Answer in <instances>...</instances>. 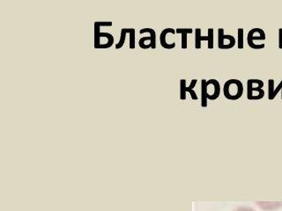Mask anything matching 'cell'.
<instances>
[{
  "mask_svg": "<svg viewBox=\"0 0 282 211\" xmlns=\"http://www.w3.org/2000/svg\"><path fill=\"white\" fill-rule=\"evenodd\" d=\"M128 33L130 34V48L134 49L135 48V29L134 28H128Z\"/></svg>",
  "mask_w": 282,
  "mask_h": 211,
  "instance_id": "17",
  "label": "cell"
},
{
  "mask_svg": "<svg viewBox=\"0 0 282 211\" xmlns=\"http://www.w3.org/2000/svg\"><path fill=\"white\" fill-rule=\"evenodd\" d=\"M238 32V47L239 49H242V48H243V33H244V31H243L242 28H239Z\"/></svg>",
  "mask_w": 282,
  "mask_h": 211,
  "instance_id": "16",
  "label": "cell"
},
{
  "mask_svg": "<svg viewBox=\"0 0 282 211\" xmlns=\"http://www.w3.org/2000/svg\"><path fill=\"white\" fill-rule=\"evenodd\" d=\"M207 41L208 42V36H203L201 35V29L197 28L195 30V48L197 49L201 48V42Z\"/></svg>",
  "mask_w": 282,
  "mask_h": 211,
  "instance_id": "10",
  "label": "cell"
},
{
  "mask_svg": "<svg viewBox=\"0 0 282 211\" xmlns=\"http://www.w3.org/2000/svg\"><path fill=\"white\" fill-rule=\"evenodd\" d=\"M223 93L229 101H238L243 94V84L238 79H229L224 84Z\"/></svg>",
  "mask_w": 282,
  "mask_h": 211,
  "instance_id": "1",
  "label": "cell"
},
{
  "mask_svg": "<svg viewBox=\"0 0 282 211\" xmlns=\"http://www.w3.org/2000/svg\"><path fill=\"white\" fill-rule=\"evenodd\" d=\"M151 37L150 36H148V37H143V38H141V39L139 40V47L141 48H143V49H148L149 48H152V45L151 43L148 44V46L147 45H145V42L146 41H150L151 42Z\"/></svg>",
  "mask_w": 282,
  "mask_h": 211,
  "instance_id": "18",
  "label": "cell"
},
{
  "mask_svg": "<svg viewBox=\"0 0 282 211\" xmlns=\"http://www.w3.org/2000/svg\"><path fill=\"white\" fill-rule=\"evenodd\" d=\"M264 82L260 79H250L247 81V99L250 101H259L264 96L263 90Z\"/></svg>",
  "mask_w": 282,
  "mask_h": 211,
  "instance_id": "2",
  "label": "cell"
},
{
  "mask_svg": "<svg viewBox=\"0 0 282 211\" xmlns=\"http://www.w3.org/2000/svg\"><path fill=\"white\" fill-rule=\"evenodd\" d=\"M127 33H128L127 28H123V29H122L121 35H120V41H119V42L116 45V48H117V49H119V48H121L122 47L124 46V43H125V42H126V35Z\"/></svg>",
  "mask_w": 282,
  "mask_h": 211,
  "instance_id": "15",
  "label": "cell"
},
{
  "mask_svg": "<svg viewBox=\"0 0 282 211\" xmlns=\"http://www.w3.org/2000/svg\"><path fill=\"white\" fill-rule=\"evenodd\" d=\"M279 92H282V80L279 83L277 87L274 88V80L270 79L268 80V100L273 101L277 96Z\"/></svg>",
  "mask_w": 282,
  "mask_h": 211,
  "instance_id": "7",
  "label": "cell"
},
{
  "mask_svg": "<svg viewBox=\"0 0 282 211\" xmlns=\"http://www.w3.org/2000/svg\"><path fill=\"white\" fill-rule=\"evenodd\" d=\"M266 38V35L263 29L261 28H253L251 29L247 35V42L249 47H251L253 49H263L265 47V45L263 44L261 46H257L255 41H264Z\"/></svg>",
  "mask_w": 282,
  "mask_h": 211,
  "instance_id": "3",
  "label": "cell"
},
{
  "mask_svg": "<svg viewBox=\"0 0 282 211\" xmlns=\"http://www.w3.org/2000/svg\"><path fill=\"white\" fill-rule=\"evenodd\" d=\"M279 48L282 49V28L279 30Z\"/></svg>",
  "mask_w": 282,
  "mask_h": 211,
  "instance_id": "21",
  "label": "cell"
},
{
  "mask_svg": "<svg viewBox=\"0 0 282 211\" xmlns=\"http://www.w3.org/2000/svg\"><path fill=\"white\" fill-rule=\"evenodd\" d=\"M236 45V38L233 35H225L223 28L218 30V48L219 49H229Z\"/></svg>",
  "mask_w": 282,
  "mask_h": 211,
  "instance_id": "4",
  "label": "cell"
},
{
  "mask_svg": "<svg viewBox=\"0 0 282 211\" xmlns=\"http://www.w3.org/2000/svg\"><path fill=\"white\" fill-rule=\"evenodd\" d=\"M207 99L210 101H215L219 98L221 87L219 81L216 79H209L207 82Z\"/></svg>",
  "mask_w": 282,
  "mask_h": 211,
  "instance_id": "5",
  "label": "cell"
},
{
  "mask_svg": "<svg viewBox=\"0 0 282 211\" xmlns=\"http://www.w3.org/2000/svg\"><path fill=\"white\" fill-rule=\"evenodd\" d=\"M100 26H112L113 23L111 21H97Z\"/></svg>",
  "mask_w": 282,
  "mask_h": 211,
  "instance_id": "20",
  "label": "cell"
},
{
  "mask_svg": "<svg viewBox=\"0 0 282 211\" xmlns=\"http://www.w3.org/2000/svg\"><path fill=\"white\" fill-rule=\"evenodd\" d=\"M208 48L212 49L214 48V29L209 28L208 29Z\"/></svg>",
  "mask_w": 282,
  "mask_h": 211,
  "instance_id": "19",
  "label": "cell"
},
{
  "mask_svg": "<svg viewBox=\"0 0 282 211\" xmlns=\"http://www.w3.org/2000/svg\"><path fill=\"white\" fill-rule=\"evenodd\" d=\"M193 30L192 28H177L175 30L176 34L182 35V48H187V35L188 34H193Z\"/></svg>",
  "mask_w": 282,
  "mask_h": 211,
  "instance_id": "9",
  "label": "cell"
},
{
  "mask_svg": "<svg viewBox=\"0 0 282 211\" xmlns=\"http://www.w3.org/2000/svg\"><path fill=\"white\" fill-rule=\"evenodd\" d=\"M197 83V79H193L192 82H191V84L189 86H186V80L185 79H181V81H180V99L182 101L186 100V92H189L191 90H193V88L196 86Z\"/></svg>",
  "mask_w": 282,
  "mask_h": 211,
  "instance_id": "6",
  "label": "cell"
},
{
  "mask_svg": "<svg viewBox=\"0 0 282 211\" xmlns=\"http://www.w3.org/2000/svg\"><path fill=\"white\" fill-rule=\"evenodd\" d=\"M206 79L201 80V106L203 107L207 106V84Z\"/></svg>",
  "mask_w": 282,
  "mask_h": 211,
  "instance_id": "11",
  "label": "cell"
},
{
  "mask_svg": "<svg viewBox=\"0 0 282 211\" xmlns=\"http://www.w3.org/2000/svg\"><path fill=\"white\" fill-rule=\"evenodd\" d=\"M140 34H144V33H149L150 34V37H151V45H152V49L156 48V34L155 31L152 29V28H143L139 31Z\"/></svg>",
  "mask_w": 282,
  "mask_h": 211,
  "instance_id": "13",
  "label": "cell"
},
{
  "mask_svg": "<svg viewBox=\"0 0 282 211\" xmlns=\"http://www.w3.org/2000/svg\"><path fill=\"white\" fill-rule=\"evenodd\" d=\"M100 29L101 26H99L98 22L94 23V48H97L101 45V37H100Z\"/></svg>",
  "mask_w": 282,
  "mask_h": 211,
  "instance_id": "14",
  "label": "cell"
},
{
  "mask_svg": "<svg viewBox=\"0 0 282 211\" xmlns=\"http://www.w3.org/2000/svg\"><path fill=\"white\" fill-rule=\"evenodd\" d=\"M100 37L102 38V37H106L108 38V42L106 44H101L100 46H99L98 48H110L113 43H114V37H113V35L111 34H109V33H101L100 34Z\"/></svg>",
  "mask_w": 282,
  "mask_h": 211,
  "instance_id": "12",
  "label": "cell"
},
{
  "mask_svg": "<svg viewBox=\"0 0 282 211\" xmlns=\"http://www.w3.org/2000/svg\"><path fill=\"white\" fill-rule=\"evenodd\" d=\"M236 211H254L253 210H251V209H248V208H240L238 209Z\"/></svg>",
  "mask_w": 282,
  "mask_h": 211,
  "instance_id": "22",
  "label": "cell"
},
{
  "mask_svg": "<svg viewBox=\"0 0 282 211\" xmlns=\"http://www.w3.org/2000/svg\"><path fill=\"white\" fill-rule=\"evenodd\" d=\"M173 34L175 35V30L173 29V28H166L164 30L162 31L161 33V35H160V42H161V45L164 48H167V49H172L175 47V42H172V43H168L167 41H166V36L168 34Z\"/></svg>",
  "mask_w": 282,
  "mask_h": 211,
  "instance_id": "8",
  "label": "cell"
}]
</instances>
